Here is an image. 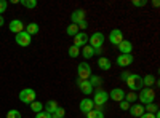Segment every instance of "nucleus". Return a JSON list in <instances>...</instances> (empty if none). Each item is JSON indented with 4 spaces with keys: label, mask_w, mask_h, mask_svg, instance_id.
I'll return each instance as SVG.
<instances>
[{
    "label": "nucleus",
    "mask_w": 160,
    "mask_h": 118,
    "mask_svg": "<svg viewBox=\"0 0 160 118\" xmlns=\"http://www.w3.org/2000/svg\"><path fill=\"white\" fill-rule=\"evenodd\" d=\"M31 110L34 113H38V112H43V104L42 102H38V101H34L31 104Z\"/></svg>",
    "instance_id": "26"
},
{
    "label": "nucleus",
    "mask_w": 160,
    "mask_h": 118,
    "mask_svg": "<svg viewBox=\"0 0 160 118\" xmlns=\"http://www.w3.org/2000/svg\"><path fill=\"white\" fill-rule=\"evenodd\" d=\"M15 42H16L19 46H29L31 42H32V37L26 32V31H22V32H19V34L15 35Z\"/></svg>",
    "instance_id": "7"
},
{
    "label": "nucleus",
    "mask_w": 160,
    "mask_h": 118,
    "mask_svg": "<svg viewBox=\"0 0 160 118\" xmlns=\"http://www.w3.org/2000/svg\"><path fill=\"white\" fill-rule=\"evenodd\" d=\"M128 112H130V115L131 116H136V118H139L142 113H144V106L142 104H133V106H130V109H128Z\"/></svg>",
    "instance_id": "17"
},
{
    "label": "nucleus",
    "mask_w": 160,
    "mask_h": 118,
    "mask_svg": "<svg viewBox=\"0 0 160 118\" xmlns=\"http://www.w3.org/2000/svg\"><path fill=\"white\" fill-rule=\"evenodd\" d=\"M138 99H139V102H142V106H148V104L155 101V91L152 88H144L139 91Z\"/></svg>",
    "instance_id": "4"
},
{
    "label": "nucleus",
    "mask_w": 160,
    "mask_h": 118,
    "mask_svg": "<svg viewBox=\"0 0 160 118\" xmlns=\"http://www.w3.org/2000/svg\"><path fill=\"white\" fill-rule=\"evenodd\" d=\"M3 24H5V19H3V16H2V15H0V27H2Z\"/></svg>",
    "instance_id": "40"
},
{
    "label": "nucleus",
    "mask_w": 160,
    "mask_h": 118,
    "mask_svg": "<svg viewBox=\"0 0 160 118\" xmlns=\"http://www.w3.org/2000/svg\"><path fill=\"white\" fill-rule=\"evenodd\" d=\"M24 31L32 37V35H35V34L38 32V24H37V22H29V24L24 27Z\"/></svg>",
    "instance_id": "22"
},
{
    "label": "nucleus",
    "mask_w": 160,
    "mask_h": 118,
    "mask_svg": "<svg viewBox=\"0 0 160 118\" xmlns=\"http://www.w3.org/2000/svg\"><path fill=\"white\" fill-rule=\"evenodd\" d=\"M78 32L80 31H78V26L77 24H71V26H68V29H66V34H68L69 37H75Z\"/></svg>",
    "instance_id": "25"
},
{
    "label": "nucleus",
    "mask_w": 160,
    "mask_h": 118,
    "mask_svg": "<svg viewBox=\"0 0 160 118\" xmlns=\"http://www.w3.org/2000/svg\"><path fill=\"white\" fill-rule=\"evenodd\" d=\"M7 7H8V2H5V0H0V15H2V13H5Z\"/></svg>",
    "instance_id": "37"
},
{
    "label": "nucleus",
    "mask_w": 160,
    "mask_h": 118,
    "mask_svg": "<svg viewBox=\"0 0 160 118\" xmlns=\"http://www.w3.org/2000/svg\"><path fill=\"white\" fill-rule=\"evenodd\" d=\"M108 99H109V93H106L104 89H95L93 91V104H95V107H98V109H101L106 102H108Z\"/></svg>",
    "instance_id": "2"
},
{
    "label": "nucleus",
    "mask_w": 160,
    "mask_h": 118,
    "mask_svg": "<svg viewBox=\"0 0 160 118\" xmlns=\"http://www.w3.org/2000/svg\"><path fill=\"white\" fill-rule=\"evenodd\" d=\"M51 118H64V116H59V115H51Z\"/></svg>",
    "instance_id": "42"
},
{
    "label": "nucleus",
    "mask_w": 160,
    "mask_h": 118,
    "mask_svg": "<svg viewBox=\"0 0 160 118\" xmlns=\"http://www.w3.org/2000/svg\"><path fill=\"white\" fill-rule=\"evenodd\" d=\"M85 45H88V35H87V32H78L74 37V46L83 48Z\"/></svg>",
    "instance_id": "11"
},
{
    "label": "nucleus",
    "mask_w": 160,
    "mask_h": 118,
    "mask_svg": "<svg viewBox=\"0 0 160 118\" xmlns=\"http://www.w3.org/2000/svg\"><path fill=\"white\" fill-rule=\"evenodd\" d=\"M19 101L22 104H28V106H31V104L35 101V91L31 89V88H24L21 93H19Z\"/></svg>",
    "instance_id": "6"
},
{
    "label": "nucleus",
    "mask_w": 160,
    "mask_h": 118,
    "mask_svg": "<svg viewBox=\"0 0 160 118\" xmlns=\"http://www.w3.org/2000/svg\"><path fill=\"white\" fill-rule=\"evenodd\" d=\"M10 32H13V34H19V32H22L24 31V27L26 26L22 24V21H19V19H13V21H10Z\"/></svg>",
    "instance_id": "16"
},
{
    "label": "nucleus",
    "mask_w": 160,
    "mask_h": 118,
    "mask_svg": "<svg viewBox=\"0 0 160 118\" xmlns=\"http://www.w3.org/2000/svg\"><path fill=\"white\" fill-rule=\"evenodd\" d=\"M69 56H71V58H74V59H75V58H78V56H80V48H77V46H74V45H72V46L69 48Z\"/></svg>",
    "instance_id": "31"
},
{
    "label": "nucleus",
    "mask_w": 160,
    "mask_h": 118,
    "mask_svg": "<svg viewBox=\"0 0 160 118\" xmlns=\"http://www.w3.org/2000/svg\"><path fill=\"white\" fill-rule=\"evenodd\" d=\"M139 118H160V113L157 112V113H148V112H144Z\"/></svg>",
    "instance_id": "33"
},
{
    "label": "nucleus",
    "mask_w": 160,
    "mask_h": 118,
    "mask_svg": "<svg viewBox=\"0 0 160 118\" xmlns=\"http://www.w3.org/2000/svg\"><path fill=\"white\" fill-rule=\"evenodd\" d=\"M128 77H130V72H128V70H123L122 73H120V80H122V82H125Z\"/></svg>",
    "instance_id": "38"
},
{
    "label": "nucleus",
    "mask_w": 160,
    "mask_h": 118,
    "mask_svg": "<svg viewBox=\"0 0 160 118\" xmlns=\"http://www.w3.org/2000/svg\"><path fill=\"white\" fill-rule=\"evenodd\" d=\"M80 54H82V56L88 61V59H91L93 56H95V50H93L90 45H85L82 50H80Z\"/></svg>",
    "instance_id": "19"
},
{
    "label": "nucleus",
    "mask_w": 160,
    "mask_h": 118,
    "mask_svg": "<svg viewBox=\"0 0 160 118\" xmlns=\"http://www.w3.org/2000/svg\"><path fill=\"white\" fill-rule=\"evenodd\" d=\"M98 67H99V70L108 72V70H111V67H112V62H111L109 58H102V56H99V59H98Z\"/></svg>",
    "instance_id": "18"
},
{
    "label": "nucleus",
    "mask_w": 160,
    "mask_h": 118,
    "mask_svg": "<svg viewBox=\"0 0 160 118\" xmlns=\"http://www.w3.org/2000/svg\"><path fill=\"white\" fill-rule=\"evenodd\" d=\"M58 107H59V106H58V102H56V101H53V99H51V101H48V102L45 104V106H43L45 112H47V113H50V115L55 113Z\"/></svg>",
    "instance_id": "20"
},
{
    "label": "nucleus",
    "mask_w": 160,
    "mask_h": 118,
    "mask_svg": "<svg viewBox=\"0 0 160 118\" xmlns=\"http://www.w3.org/2000/svg\"><path fill=\"white\" fill-rule=\"evenodd\" d=\"M77 86L80 88V91H82V93L85 94V96H88V94H91L93 91H95V88L91 86V83L88 82V80H80V78H77Z\"/></svg>",
    "instance_id": "9"
},
{
    "label": "nucleus",
    "mask_w": 160,
    "mask_h": 118,
    "mask_svg": "<svg viewBox=\"0 0 160 118\" xmlns=\"http://www.w3.org/2000/svg\"><path fill=\"white\" fill-rule=\"evenodd\" d=\"M123 101H127L128 104L136 102V101H138V94H136V93H133V91H130L128 94H125V99H123Z\"/></svg>",
    "instance_id": "29"
},
{
    "label": "nucleus",
    "mask_w": 160,
    "mask_h": 118,
    "mask_svg": "<svg viewBox=\"0 0 160 118\" xmlns=\"http://www.w3.org/2000/svg\"><path fill=\"white\" fill-rule=\"evenodd\" d=\"M5 118H22V115H21V112H19V110L11 109V110H8V113H7V116H5Z\"/></svg>",
    "instance_id": "30"
},
{
    "label": "nucleus",
    "mask_w": 160,
    "mask_h": 118,
    "mask_svg": "<svg viewBox=\"0 0 160 118\" xmlns=\"http://www.w3.org/2000/svg\"><path fill=\"white\" fill-rule=\"evenodd\" d=\"M19 3L26 8H35L37 7V0H19Z\"/></svg>",
    "instance_id": "28"
},
{
    "label": "nucleus",
    "mask_w": 160,
    "mask_h": 118,
    "mask_svg": "<svg viewBox=\"0 0 160 118\" xmlns=\"http://www.w3.org/2000/svg\"><path fill=\"white\" fill-rule=\"evenodd\" d=\"M125 83H127V86L135 93L136 89H142L144 88V85H142V77L141 75H138V73H130V77L125 80Z\"/></svg>",
    "instance_id": "1"
},
{
    "label": "nucleus",
    "mask_w": 160,
    "mask_h": 118,
    "mask_svg": "<svg viewBox=\"0 0 160 118\" xmlns=\"http://www.w3.org/2000/svg\"><path fill=\"white\" fill-rule=\"evenodd\" d=\"M85 16H87L85 10L77 8V10H74V11H72V15H71V21H72V24H78V22L85 21Z\"/></svg>",
    "instance_id": "13"
},
{
    "label": "nucleus",
    "mask_w": 160,
    "mask_h": 118,
    "mask_svg": "<svg viewBox=\"0 0 160 118\" xmlns=\"http://www.w3.org/2000/svg\"><path fill=\"white\" fill-rule=\"evenodd\" d=\"M88 82L91 83L93 88H98V89H99V86L102 85V78H101L99 75H91V77L88 78Z\"/></svg>",
    "instance_id": "21"
},
{
    "label": "nucleus",
    "mask_w": 160,
    "mask_h": 118,
    "mask_svg": "<svg viewBox=\"0 0 160 118\" xmlns=\"http://www.w3.org/2000/svg\"><path fill=\"white\" fill-rule=\"evenodd\" d=\"M78 109H80V112H82L83 115H87L88 112H91L93 109H95V104H93V101L90 97H83L82 101H80V104H78Z\"/></svg>",
    "instance_id": "8"
},
{
    "label": "nucleus",
    "mask_w": 160,
    "mask_h": 118,
    "mask_svg": "<svg viewBox=\"0 0 160 118\" xmlns=\"http://www.w3.org/2000/svg\"><path fill=\"white\" fill-rule=\"evenodd\" d=\"M131 5H133V7H138V8H141V7H146V5H148V2H146V0H133Z\"/></svg>",
    "instance_id": "32"
},
{
    "label": "nucleus",
    "mask_w": 160,
    "mask_h": 118,
    "mask_svg": "<svg viewBox=\"0 0 160 118\" xmlns=\"http://www.w3.org/2000/svg\"><path fill=\"white\" fill-rule=\"evenodd\" d=\"M35 118H51V115H50V113H47V112L43 110V112L35 113Z\"/></svg>",
    "instance_id": "36"
},
{
    "label": "nucleus",
    "mask_w": 160,
    "mask_h": 118,
    "mask_svg": "<svg viewBox=\"0 0 160 118\" xmlns=\"http://www.w3.org/2000/svg\"><path fill=\"white\" fill-rule=\"evenodd\" d=\"M87 118H104V112L101 109H93L87 113Z\"/></svg>",
    "instance_id": "24"
},
{
    "label": "nucleus",
    "mask_w": 160,
    "mask_h": 118,
    "mask_svg": "<svg viewBox=\"0 0 160 118\" xmlns=\"http://www.w3.org/2000/svg\"><path fill=\"white\" fill-rule=\"evenodd\" d=\"M109 97L114 101V102H122L125 99V91L122 88H114L111 93H109Z\"/></svg>",
    "instance_id": "15"
},
{
    "label": "nucleus",
    "mask_w": 160,
    "mask_h": 118,
    "mask_svg": "<svg viewBox=\"0 0 160 118\" xmlns=\"http://www.w3.org/2000/svg\"><path fill=\"white\" fill-rule=\"evenodd\" d=\"M130 106H131V104H128L127 101H122V102H118V107H120V110H128L130 109Z\"/></svg>",
    "instance_id": "34"
},
{
    "label": "nucleus",
    "mask_w": 160,
    "mask_h": 118,
    "mask_svg": "<svg viewBox=\"0 0 160 118\" xmlns=\"http://www.w3.org/2000/svg\"><path fill=\"white\" fill-rule=\"evenodd\" d=\"M117 48H118V51H120V54H131V51H133V43L123 38V40L117 45Z\"/></svg>",
    "instance_id": "14"
},
{
    "label": "nucleus",
    "mask_w": 160,
    "mask_h": 118,
    "mask_svg": "<svg viewBox=\"0 0 160 118\" xmlns=\"http://www.w3.org/2000/svg\"><path fill=\"white\" fill-rule=\"evenodd\" d=\"M122 40H123L122 31H120V29H112L111 34H109V42H111V45H115V46H117Z\"/></svg>",
    "instance_id": "12"
},
{
    "label": "nucleus",
    "mask_w": 160,
    "mask_h": 118,
    "mask_svg": "<svg viewBox=\"0 0 160 118\" xmlns=\"http://www.w3.org/2000/svg\"><path fill=\"white\" fill-rule=\"evenodd\" d=\"M152 5H154V7H158V5H160V2H158V0H154Z\"/></svg>",
    "instance_id": "41"
},
{
    "label": "nucleus",
    "mask_w": 160,
    "mask_h": 118,
    "mask_svg": "<svg viewBox=\"0 0 160 118\" xmlns=\"http://www.w3.org/2000/svg\"><path fill=\"white\" fill-rule=\"evenodd\" d=\"M142 85L146 88H152L155 85V77L154 75H144L142 77Z\"/></svg>",
    "instance_id": "23"
},
{
    "label": "nucleus",
    "mask_w": 160,
    "mask_h": 118,
    "mask_svg": "<svg viewBox=\"0 0 160 118\" xmlns=\"http://www.w3.org/2000/svg\"><path fill=\"white\" fill-rule=\"evenodd\" d=\"M77 73H78V78H80V80H88V78L93 75V72H91V65L87 64V61L80 62V64H78V67H77Z\"/></svg>",
    "instance_id": "5"
},
{
    "label": "nucleus",
    "mask_w": 160,
    "mask_h": 118,
    "mask_svg": "<svg viewBox=\"0 0 160 118\" xmlns=\"http://www.w3.org/2000/svg\"><path fill=\"white\" fill-rule=\"evenodd\" d=\"M77 26H78V31H80V32H85V29L88 27V22H87V19H85V21H82V22H78Z\"/></svg>",
    "instance_id": "35"
},
{
    "label": "nucleus",
    "mask_w": 160,
    "mask_h": 118,
    "mask_svg": "<svg viewBox=\"0 0 160 118\" xmlns=\"http://www.w3.org/2000/svg\"><path fill=\"white\" fill-rule=\"evenodd\" d=\"M144 112H148V113H157L158 112V106L155 102H151L148 104V106H144Z\"/></svg>",
    "instance_id": "27"
},
{
    "label": "nucleus",
    "mask_w": 160,
    "mask_h": 118,
    "mask_svg": "<svg viewBox=\"0 0 160 118\" xmlns=\"http://www.w3.org/2000/svg\"><path fill=\"white\" fill-rule=\"evenodd\" d=\"M133 61H135L133 54H118V58L115 59L117 65H120V67H128L133 64Z\"/></svg>",
    "instance_id": "10"
},
{
    "label": "nucleus",
    "mask_w": 160,
    "mask_h": 118,
    "mask_svg": "<svg viewBox=\"0 0 160 118\" xmlns=\"http://www.w3.org/2000/svg\"><path fill=\"white\" fill-rule=\"evenodd\" d=\"M64 113H66V110H64L62 107H58V109H56V112L53 113V115H59V116H64Z\"/></svg>",
    "instance_id": "39"
},
{
    "label": "nucleus",
    "mask_w": 160,
    "mask_h": 118,
    "mask_svg": "<svg viewBox=\"0 0 160 118\" xmlns=\"http://www.w3.org/2000/svg\"><path fill=\"white\" fill-rule=\"evenodd\" d=\"M104 40L106 37L102 32H95L91 37H88V45L93 48V50H102V45H104Z\"/></svg>",
    "instance_id": "3"
}]
</instances>
